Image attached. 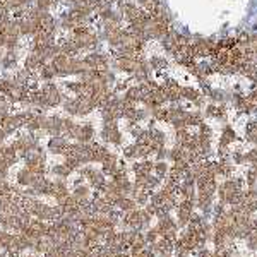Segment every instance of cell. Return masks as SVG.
Segmentation results:
<instances>
[{
  "instance_id": "20",
  "label": "cell",
  "mask_w": 257,
  "mask_h": 257,
  "mask_svg": "<svg viewBox=\"0 0 257 257\" xmlns=\"http://www.w3.org/2000/svg\"><path fill=\"white\" fill-rule=\"evenodd\" d=\"M21 257H40L38 254H28V256H21Z\"/></svg>"
},
{
  "instance_id": "7",
  "label": "cell",
  "mask_w": 257,
  "mask_h": 257,
  "mask_svg": "<svg viewBox=\"0 0 257 257\" xmlns=\"http://www.w3.org/2000/svg\"><path fill=\"white\" fill-rule=\"evenodd\" d=\"M87 182H89V187H91V189H94L96 192H101V190L105 189V185H106L105 173H103V171L94 170L93 173H91L89 177H87Z\"/></svg>"
},
{
  "instance_id": "22",
  "label": "cell",
  "mask_w": 257,
  "mask_h": 257,
  "mask_svg": "<svg viewBox=\"0 0 257 257\" xmlns=\"http://www.w3.org/2000/svg\"><path fill=\"white\" fill-rule=\"evenodd\" d=\"M0 251H3V249H2V245H0Z\"/></svg>"
},
{
  "instance_id": "17",
  "label": "cell",
  "mask_w": 257,
  "mask_h": 257,
  "mask_svg": "<svg viewBox=\"0 0 257 257\" xmlns=\"http://www.w3.org/2000/svg\"><path fill=\"white\" fill-rule=\"evenodd\" d=\"M245 247L249 249V251L256 252L257 251V231H254V233H251L247 238H245Z\"/></svg>"
},
{
  "instance_id": "9",
  "label": "cell",
  "mask_w": 257,
  "mask_h": 257,
  "mask_svg": "<svg viewBox=\"0 0 257 257\" xmlns=\"http://www.w3.org/2000/svg\"><path fill=\"white\" fill-rule=\"evenodd\" d=\"M115 208L120 209V211L126 214V213H130V211H134V209H137L139 206L135 204V201L132 199L130 196H124V197H120L119 199V203L115 204Z\"/></svg>"
},
{
  "instance_id": "6",
  "label": "cell",
  "mask_w": 257,
  "mask_h": 257,
  "mask_svg": "<svg viewBox=\"0 0 257 257\" xmlns=\"http://www.w3.org/2000/svg\"><path fill=\"white\" fill-rule=\"evenodd\" d=\"M36 177H40V175H35L29 168H21V170L16 173V182H17V185H21V187H31L33 182L36 180Z\"/></svg>"
},
{
  "instance_id": "16",
  "label": "cell",
  "mask_w": 257,
  "mask_h": 257,
  "mask_svg": "<svg viewBox=\"0 0 257 257\" xmlns=\"http://www.w3.org/2000/svg\"><path fill=\"white\" fill-rule=\"evenodd\" d=\"M144 238H146V244L148 245H153L160 240V233H158L156 226H149L148 230L144 231Z\"/></svg>"
},
{
  "instance_id": "14",
  "label": "cell",
  "mask_w": 257,
  "mask_h": 257,
  "mask_svg": "<svg viewBox=\"0 0 257 257\" xmlns=\"http://www.w3.org/2000/svg\"><path fill=\"white\" fill-rule=\"evenodd\" d=\"M153 171H154V175H156L158 178H167V175H168V171H170V168H168V165L165 163V161H158V163H154V167H153Z\"/></svg>"
},
{
  "instance_id": "1",
  "label": "cell",
  "mask_w": 257,
  "mask_h": 257,
  "mask_svg": "<svg viewBox=\"0 0 257 257\" xmlns=\"http://www.w3.org/2000/svg\"><path fill=\"white\" fill-rule=\"evenodd\" d=\"M156 230H158V233H160V237L168 238V240H171V242H177L178 225H177V219L171 218V214H167V216H163V218H158Z\"/></svg>"
},
{
  "instance_id": "13",
  "label": "cell",
  "mask_w": 257,
  "mask_h": 257,
  "mask_svg": "<svg viewBox=\"0 0 257 257\" xmlns=\"http://www.w3.org/2000/svg\"><path fill=\"white\" fill-rule=\"evenodd\" d=\"M14 237H16V233H14V231L2 230V228H0V245H2L3 251H9V249L12 247Z\"/></svg>"
},
{
  "instance_id": "21",
  "label": "cell",
  "mask_w": 257,
  "mask_h": 257,
  "mask_svg": "<svg viewBox=\"0 0 257 257\" xmlns=\"http://www.w3.org/2000/svg\"><path fill=\"white\" fill-rule=\"evenodd\" d=\"M0 257H5V256H3V252H0Z\"/></svg>"
},
{
  "instance_id": "19",
  "label": "cell",
  "mask_w": 257,
  "mask_h": 257,
  "mask_svg": "<svg viewBox=\"0 0 257 257\" xmlns=\"http://www.w3.org/2000/svg\"><path fill=\"white\" fill-rule=\"evenodd\" d=\"M196 257H213L214 256V251H209V249H201V251H197L196 254H194Z\"/></svg>"
},
{
  "instance_id": "10",
  "label": "cell",
  "mask_w": 257,
  "mask_h": 257,
  "mask_svg": "<svg viewBox=\"0 0 257 257\" xmlns=\"http://www.w3.org/2000/svg\"><path fill=\"white\" fill-rule=\"evenodd\" d=\"M72 196L76 197L77 201H84V199H91V187L87 183H79V185H74V190H72Z\"/></svg>"
},
{
  "instance_id": "3",
  "label": "cell",
  "mask_w": 257,
  "mask_h": 257,
  "mask_svg": "<svg viewBox=\"0 0 257 257\" xmlns=\"http://www.w3.org/2000/svg\"><path fill=\"white\" fill-rule=\"evenodd\" d=\"M33 190L36 197H51V192H53V180L46 178V177H36V180L33 182V185L29 187Z\"/></svg>"
},
{
  "instance_id": "11",
  "label": "cell",
  "mask_w": 257,
  "mask_h": 257,
  "mask_svg": "<svg viewBox=\"0 0 257 257\" xmlns=\"http://www.w3.org/2000/svg\"><path fill=\"white\" fill-rule=\"evenodd\" d=\"M65 149H67V142H65L62 137H53V139H50V142H48V151H50L51 154H62V153H65Z\"/></svg>"
},
{
  "instance_id": "12",
  "label": "cell",
  "mask_w": 257,
  "mask_h": 257,
  "mask_svg": "<svg viewBox=\"0 0 257 257\" xmlns=\"http://www.w3.org/2000/svg\"><path fill=\"white\" fill-rule=\"evenodd\" d=\"M72 168H69L67 165L65 163H57V165H53V167H51V170H50V173L53 175V177H57V178H67L69 175L72 173Z\"/></svg>"
},
{
  "instance_id": "18",
  "label": "cell",
  "mask_w": 257,
  "mask_h": 257,
  "mask_svg": "<svg viewBox=\"0 0 257 257\" xmlns=\"http://www.w3.org/2000/svg\"><path fill=\"white\" fill-rule=\"evenodd\" d=\"M245 161H249V163L252 165V167H257V148L252 149V151H249L245 154Z\"/></svg>"
},
{
  "instance_id": "2",
  "label": "cell",
  "mask_w": 257,
  "mask_h": 257,
  "mask_svg": "<svg viewBox=\"0 0 257 257\" xmlns=\"http://www.w3.org/2000/svg\"><path fill=\"white\" fill-rule=\"evenodd\" d=\"M194 208H196V201H187V199L178 201L177 208H175L178 228H185V226L189 225L190 218H192L194 214Z\"/></svg>"
},
{
  "instance_id": "8",
  "label": "cell",
  "mask_w": 257,
  "mask_h": 257,
  "mask_svg": "<svg viewBox=\"0 0 257 257\" xmlns=\"http://www.w3.org/2000/svg\"><path fill=\"white\" fill-rule=\"evenodd\" d=\"M154 163L151 161H141V163L132 165V171L135 173V177H146V175H151Z\"/></svg>"
},
{
  "instance_id": "23",
  "label": "cell",
  "mask_w": 257,
  "mask_h": 257,
  "mask_svg": "<svg viewBox=\"0 0 257 257\" xmlns=\"http://www.w3.org/2000/svg\"><path fill=\"white\" fill-rule=\"evenodd\" d=\"M254 257H257V256H254Z\"/></svg>"
},
{
  "instance_id": "15",
  "label": "cell",
  "mask_w": 257,
  "mask_h": 257,
  "mask_svg": "<svg viewBox=\"0 0 257 257\" xmlns=\"http://www.w3.org/2000/svg\"><path fill=\"white\" fill-rule=\"evenodd\" d=\"M235 132H233V128L231 127H225L223 128V134H221V148H226V146L230 144V142H233L235 141Z\"/></svg>"
},
{
  "instance_id": "4",
  "label": "cell",
  "mask_w": 257,
  "mask_h": 257,
  "mask_svg": "<svg viewBox=\"0 0 257 257\" xmlns=\"http://www.w3.org/2000/svg\"><path fill=\"white\" fill-rule=\"evenodd\" d=\"M154 252H156L158 257H168V256H173V247H175V242L168 240V238L160 237V240L156 244L149 245Z\"/></svg>"
},
{
  "instance_id": "5",
  "label": "cell",
  "mask_w": 257,
  "mask_h": 257,
  "mask_svg": "<svg viewBox=\"0 0 257 257\" xmlns=\"http://www.w3.org/2000/svg\"><path fill=\"white\" fill-rule=\"evenodd\" d=\"M69 194H71V190H69V185H67V182H65L64 178L53 180V192H51V197L55 199V203L60 204L62 201L69 196Z\"/></svg>"
}]
</instances>
